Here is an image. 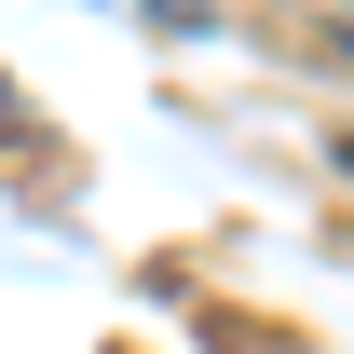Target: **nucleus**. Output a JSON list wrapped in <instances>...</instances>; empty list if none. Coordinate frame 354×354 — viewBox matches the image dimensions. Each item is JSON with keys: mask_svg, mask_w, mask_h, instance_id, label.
<instances>
[{"mask_svg": "<svg viewBox=\"0 0 354 354\" xmlns=\"http://www.w3.org/2000/svg\"><path fill=\"white\" fill-rule=\"evenodd\" d=\"M341 41H354V28H341Z\"/></svg>", "mask_w": 354, "mask_h": 354, "instance_id": "f257e3e1", "label": "nucleus"}]
</instances>
